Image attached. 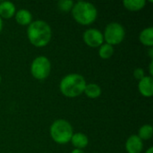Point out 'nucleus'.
I'll list each match as a JSON object with an SVG mask.
<instances>
[{
	"mask_svg": "<svg viewBox=\"0 0 153 153\" xmlns=\"http://www.w3.org/2000/svg\"><path fill=\"white\" fill-rule=\"evenodd\" d=\"M27 36L33 46L42 48L47 46L51 40L52 30L45 21L37 20L29 25L27 29Z\"/></svg>",
	"mask_w": 153,
	"mask_h": 153,
	"instance_id": "1",
	"label": "nucleus"
},
{
	"mask_svg": "<svg viewBox=\"0 0 153 153\" xmlns=\"http://www.w3.org/2000/svg\"><path fill=\"white\" fill-rule=\"evenodd\" d=\"M86 81L81 74H70L65 75L60 82V91L68 98H75L83 93Z\"/></svg>",
	"mask_w": 153,
	"mask_h": 153,
	"instance_id": "2",
	"label": "nucleus"
},
{
	"mask_svg": "<svg viewBox=\"0 0 153 153\" xmlns=\"http://www.w3.org/2000/svg\"><path fill=\"white\" fill-rule=\"evenodd\" d=\"M72 15L78 23L82 25H89L97 19L98 11L93 4L79 1L74 4Z\"/></svg>",
	"mask_w": 153,
	"mask_h": 153,
	"instance_id": "3",
	"label": "nucleus"
},
{
	"mask_svg": "<svg viewBox=\"0 0 153 153\" xmlns=\"http://www.w3.org/2000/svg\"><path fill=\"white\" fill-rule=\"evenodd\" d=\"M74 134L71 124L65 119H57L50 126V136L59 144H65L71 141Z\"/></svg>",
	"mask_w": 153,
	"mask_h": 153,
	"instance_id": "4",
	"label": "nucleus"
},
{
	"mask_svg": "<svg viewBox=\"0 0 153 153\" xmlns=\"http://www.w3.org/2000/svg\"><path fill=\"white\" fill-rule=\"evenodd\" d=\"M126 36V30L122 24L118 22H111L107 25L103 38L107 44L111 46L120 44Z\"/></svg>",
	"mask_w": 153,
	"mask_h": 153,
	"instance_id": "5",
	"label": "nucleus"
},
{
	"mask_svg": "<svg viewBox=\"0 0 153 153\" xmlns=\"http://www.w3.org/2000/svg\"><path fill=\"white\" fill-rule=\"evenodd\" d=\"M51 71V64L48 57L39 56L36 57L30 65V73L37 80H45L48 78Z\"/></svg>",
	"mask_w": 153,
	"mask_h": 153,
	"instance_id": "6",
	"label": "nucleus"
},
{
	"mask_svg": "<svg viewBox=\"0 0 153 153\" xmlns=\"http://www.w3.org/2000/svg\"><path fill=\"white\" fill-rule=\"evenodd\" d=\"M83 40L89 47L97 48L103 44L104 38L100 30L97 29H88L83 33Z\"/></svg>",
	"mask_w": 153,
	"mask_h": 153,
	"instance_id": "7",
	"label": "nucleus"
},
{
	"mask_svg": "<svg viewBox=\"0 0 153 153\" xmlns=\"http://www.w3.org/2000/svg\"><path fill=\"white\" fill-rule=\"evenodd\" d=\"M143 149V140L138 135H131L126 143V150L128 153H141Z\"/></svg>",
	"mask_w": 153,
	"mask_h": 153,
	"instance_id": "8",
	"label": "nucleus"
},
{
	"mask_svg": "<svg viewBox=\"0 0 153 153\" xmlns=\"http://www.w3.org/2000/svg\"><path fill=\"white\" fill-rule=\"evenodd\" d=\"M138 90L143 96L146 98L152 97L153 95L152 76H144L141 81H139Z\"/></svg>",
	"mask_w": 153,
	"mask_h": 153,
	"instance_id": "9",
	"label": "nucleus"
},
{
	"mask_svg": "<svg viewBox=\"0 0 153 153\" xmlns=\"http://www.w3.org/2000/svg\"><path fill=\"white\" fill-rule=\"evenodd\" d=\"M16 13L15 5L10 1L0 2V17L4 19H9L14 16Z\"/></svg>",
	"mask_w": 153,
	"mask_h": 153,
	"instance_id": "10",
	"label": "nucleus"
},
{
	"mask_svg": "<svg viewBox=\"0 0 153 153\" xmlns=\"http://www.w3.org/2000/svg\"><path fill=\"white\" fill-rule=\"evenodd\" d=\"M70 142L72 143L73 146L75 147V149L82 150L85 147H87L89 143V139L86 134L82 133H76L73 134Z\"/></svg>",
	"mask_w": 153,
	"mask_h": 153,
	"instance_id": "11",
	"label": "nucleus"
},
{
	"mask_svg": "<svg viewBox=\"0 0 153 153\" xmlns=\"http://www.w3.org/2000/svg\"><path fill=\"white\" fill-rule=\"evenodd\" d=\"M16 22L21 25H30L32 22V15L30 11L26 9H21L14 14Z\"/></svg>",
	"mask_w": 153,
	"mask_h": 153,
	"instance_id": "12",
	"label": "nucleus"
},
{
	"mask_svg": "<svg viewBox=\"0 0 153 153\" xmlns=\"http://www.w3.org/2000/svg\"><path fill=\"white\" fill-rule=\"evenodd\" d=\"M140 41L147 47H152L153 46V28L148 27L144 30H143L139 36Z\"/></svg>",
	"mask_w": 153,
	"mask_h": 153,
	"instance_id": "13",
	"label": "nucleus"
},
{
	"mask_svg": "<svg viewBox=\"0 0 153 153\" xmlns=\"http://www.w3.org/2000/svg\"><path fill=\"white\" fill-rule=\"evenodd\" d=\"M83 93H85V95L91 99H96L100 96L101 88L96 83H89L86 84Z\"/></svg>",
	"mask_w": 153,
	"mask_h": 153,
	"instance_id": "14",
	"label": "nucleus"
},
{
	"mask_svg": "<svg viewBox=\"0 0 153 153\" xmlns=\"http://www.w3.org/2000/svg\"><path fill=\"white\" fill-rule=\"evenodd\" d=\"M146 2L144 0H125L123 2L124 6L129 11H140L145 6Z\"/></svg>",
	"mask_w": 153,
	"mask_h": 153,
	"instance_id": "15",
	"label": "nucleus"
},
{
	"mask_svg": "<svg viewBox=\"0 0 153 153\" xmlns=\"http://www.w3.org/2000/svg\"><path fill=\"white\" fill-rule=\"evenodd\" d=\"M114 53V48L113 46L107 44V43H103L100 49H99V56L102 58V59H108L112 56Z\"/></svg>",
	"mask_w": 153,
	"mask_h": 153,
	"instance_id": "16",
	"label": "nucleus"
},
{
	"mask_svg": "<svg viewBox=\"0 0 153 153\" xmlns=\"http://www.w3.org/2000/svg\"><path fill=\"white\" fill-rule=\"evenodd\" d=\"M153 134V128L151 125L143 126L138 131V136L141 140H149L152 138Z\"/></svg>",
	"mask_w": 153,
	"mask_h": 153,
	"instance_id": "17",
	"label": "nucleus"
},
{
	"mask_svg": "<svg viewBox=\"0 0 153 153\" xmlns=\"http://www.w3.org/2000/svg\"><path fill=\"white\" fill-rule=\"evenodd\" d=\"M74 2L72 0H61L57 3L58 8L63 11V12H69L72 11L73 7H74Z\"/></svg>",
	"mask_w": 153,
	"mask_h": 153,
	"instance_id": "18",
	"label": "nucleus"
},
{
	"mask_svg": "<svg viewBox=\"0 0 153 153\" xmlns=\"http://www.w3.org/2000/svg\"><path fill=\"white\" fill-rule=\"evenodd\" d=\"M134 76L136 80L138 81H141L144 76V70L143 68H136L134 71Z\"/></svg>",
	"mask_w": 153,
	"mask_h": 153,
	"instance_id": "19",
	"label": "nucleus"
},
{
	"mask_svg": "<svg viewBox=\"0 0 153 153\" xmlns=\"http://www.w3.org/2000/svg\"><path fill=\"white\" fill-rule=\"evenodd\" d=\"M71 153H84L82 150H79V149H74Z\"/></svg>",
	"mask_w": 153,
	"mask_h": 153,
	"instance_id": "20",
	"label": "nucleus"
},
{
	"mask_svg": "<svg viewBox=\"0 0 153 153\" xmlns=\"http://www.w3.org/2000/svg\"><path fill=\"white\" fill-rule=\"evenodd\" d=\"M150 73H151V76L153 74V70H152V61L150 64Z\"/></svg>",
	"mask_w": 153,
	"mask_h": 153,
	"instance_id": "21",
	"label": "nucleus"
},
{
	"mask_svg": "<svg viewBox=\"0 0 153 153\" xmlns=\"http://www.w3.org/2000/svg\"><path fill=\"white\" fill-rule=\"evenodd\" d=\"M145 153H153V148L152 147H151V148H149L147 151H146V152Z\"/></svg>",
	"mask_w": 153,
	"mask_h": 153,
	"instance_id": "22",
	"label": "nucleus"
},
{
	"mask_svg": "<svg viewBox=\"0 0 153 153\" xmlns=\"http://www.w3.org/2000/svg\"><path fill=\"white\" fill-rule=\"evenodd\" d=\"M3 29V21H2V18L0 17V32Z\"/></svg>",
	"mask_w": 153,
	"mask_h": 153,
	"instance_id": "23",
	"label": "nucleus"
},
{
	"mask_svg": "<svg viewBox=\"0 0 153 153\" xmlns=\"http://www.w3.org/2000/svg\"><path fill=\"white\" fill-rule=\"evenodd\" d=\"M149 52H150V56H151V58H152V56H153V49L152 48H150V49H149Z\"/></svg>",
	"mask_w": 153,
	"mask_h": 153,
	"instance_id": "24",
	"label": "nucleus"
},
{
	"mask_svg": "<svg viewBox=\"0 0 153 153\" xmlns=\"http://www.w3.org/2000/svg\"><path fill=\"white\" fill-rule=\"evenodd\" d=\"M1 81H2V77H1V75H0V82H1Z\"/></svg>",
	"mask_w": 153,
	"mask_h": 153,
	"instance_id": "25",
	"label": "nucleus"
}]
</instances>
